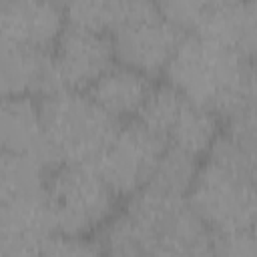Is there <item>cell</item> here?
Listing matches in <instances>:
<instances>
[{
	"instance_id": "obj_6",
	"label": "cell",
	"mask_w": 257,
	"mask_h": 257,
	"mask_svg": "<svg viewBox=\"0 0 257 257\" xmlns=\"http://www.w3.org/2000/svg\"><path fill=\"white\" fill-rule=\"evenodd\" d=\"M161 14L191 32L233 48L249 58L255 50V12L257 4L249 2H161Z\"/></svg>"
},
{
	"instance_id": "obj_14",
	"label": "cell",
	"mask_w": 257,
	"mask_h": 257,
	"mask_svg": "<svg viewBox=\"0 0 257 257\" xmlns=\"http://www.w3.org/2000/svg\"><path fill=\"white\" fill-rule=\"evenodd\" d=\"M155 88V80L131 66L114 62L84 92L114 120L126 122L137 118Z\"/></svg>"
},
{
	"instance_id": "obj_3",
	"label": "cell",
	"mask_w": 257,
	"mask_h": 257,
	"mask_svg": "<svg viewBox=\"0 0 257 257\" xmlns=\"http://www.w3.org/2000/svg\"><path fill=\"white\" fill-rule=\"evenodd\" d=\"M40 116L54 167L66 163L94 165L122 124L80 90H54L40 96Z\"/></svg>"
},
{
	"instance_id": "obj_9",
	"label": "cell",
	"mask_w": 257,
	"mask_h": 257,
	"mask_svg": "<svg viewBox=\"0 0 257 257\" xmlns=\"http://www.w3.org/2000/svg\"><path fill=\"white\" fill-rule=\"evenodd\" d=\"M185 34L187 32L169 22L161 10H157L110 34L114 60L155 78L163 74Z\"/></svg>"
},
{
	"instance_id": "obj_11",
	"label": "cell",
	"mask_w": 257,
	"mask_h": 257,
	"mask_svg": "<svg viewBox=\"0 0 257 257\" xmlns=\"http://www.w3.org/2000/svg\"><path fill=\"white\" fill-rule=\"evenodd\" d=\"M58 88L52 50L0 40V98L44 96Z\"/></svg>"
},
{
	"instance_id": "obj_18",
	"label": "cell",
	"mask_w": 257,
	"mask_h": 257,
	"mask_svg": "<svg viewBox=\"0 0 257 257\" xmlns=\"http://www.w3.org/2000/svg\"><path fill=\"white\" fill-rule=\"evenodd\" d=\"M38 257H104L98 237H72L54 233L42 247Z\"/></svg>"
},
{
	"instance_id": "obj_2",
	"label": "cell",
	"mask_w": 257,
	"mask_h": 257,
	"mask_svg": "<svg viewBox=\"0 0 257 257\" xmlns=\"http://www.w3.org/2000/svg\"><path fill=\"white\" fill-rule=\"evenodd\" d=\"M185 199L215 237L253 231L255 143L239 141L221 128Z\"/></svg>"
},
{
	"instance_id": "obj_1",
	"label": "cell",
	"mask_w": 257,
	"mask_h": 257,
	"mask_svg": "<svg viewBox=\"0 0 257 257\" xmlns=\"http://www.w3.org/2000/svg\"><path fill=\"white\" fill-rule=\"evenodd\" d=\"M163 74L167 84L217 114L221 124L255 110L253 58L203 36L187 32Z\"/></svg>"
},
{
	"instance_id": "obj_15",
	"label": "cell",
	"mask_w": 257,
	"mask_h": 257,
	"mask_svg": "<svg viewBox=\"0 0 257 257\" xmlns=\"http://www.w3.org/2000/svg\"><path fill=\"white\" fill-rule=\"evenodd\" d=\"M159 10L155 2H72L64 6L66 22L112 34L120 26Z\"/></svg>"
},
{
	"instance_id": "obj_17",
	"label": "cell",
	"mask_w": 257,
	"mask_h": 257,
	"mask_svg": "<svg viewBox=\"0 0 257 257\" xmlns=\"http://www.w3.org/2000/svg\"><path fill=\"white\" fill-rule=\"evenodd\" d=\"M199 163H201V159H197L181 149L165 147V151L157 163V169L145 187H149L161 195H167V197L185 199L193 185V179L197 175Z\"/></svg>"
},
{
	"instance_id": "obj_7",
	"label": "cell",
	"mask_w": 257,
	"mask_h": 257,
	"mask_svg": "<svg viewBox=\"0 0 257 257\" xmlns=\"http://www.w3.org/2000/svg\"><path fill=\"white\" fill-rule=\"evenodd\" d=\"M165 147L157 135L133 118L118 126L94 167L118 199H128L149 183Z\"/></svg>"
},
{
	"instance_id": "obj_10",
	"label": "cell",
	"mask_w": 257,
	"mask_h": 257,
	"mask_svg": "<svg viewBox=\"0 0 257 257\" xmlns=\"http://www.w3.org/2000/svg\"><path fill=\"white\" fill-rule=\"evenodd\" d=\"M52 235L44 189L0 205V257H38Z\"/></svg>"
},
{
	"instance_id": "obj_12",
	"label": "cell",
	"mask_w": 257,
	"mask_h": 257,
	"mask_svg": "<svg viewBox=\"0 0 257 257\" xmlns=\"http://www.w3.org/2000/svg\"><path fill=\"white\" fill-rule=\"evenodd\" d=\"M0 151L32 157L48 173L54 169L44 139L38 96L0 98Z\"/></svg>"
},
{
	"instance_id": "obj_8",
	"label": "cell",
	"mask_w": 257,
	"mask_h": 257,
	"mask_svg": "<svg viewBox=\"0 0 257 257\" xmlns=\"http://www.w3.org/2000/svg\"><path fill=\"white\" fill-rule=\"evenodd\" d=\"M52 60L58 88L84 92L116 62L112 36L66 22L52 46Z\"/></svg>"
},
{
	"instance_id": "obj_5",
	"label": "cell",
	"mask_w": 257,
	"mask_h": 257,
	"mask_svg": "<svg viewBox=\"0 0 257 257\" xmlns=\"http://www.w3.org/2000/svg\"><path fill=\"white\" fill-rule=\"evenodd\" d=\"M137 120L157 135L167 147L203 159L223 124L217 114L191 102L167 82L155 84Z\"/></svg>"
},
{
	"instance_id": "obj_13",
	"label": "cell",
	"mask_w": 257,
	"mask_h": 257,
	"mask_svg": "<svg viewBox=\"0 0 257 257\" xmlns=\"http://www.w3.org/2000/svg\"><path fill=\"white\" fill-rule=\"evenodd\" d=\"M64 24V6L58 2H0V40L52 50Z\"/></svg>"
},
{
	"instance_id": "obj_4",
	"label": "cell",
	"mask_w": 257,
	"mask_h": 257,
	"mask_svg": "<svg viewBox=\"0 0 257 257\" xmlns=\"http://www.w3.org/2000/svg\"><path fill=\"white\" fill-rule=\"evenodd\" d=\"M54 233L90 237L116 213L118 197L90 163L54 167L44 185Z\"/></svg>"
},
{
	"instance_id": "obj_16",
	"label": "cell",
	"mask_w": 257,
	"mask_h": 257,
	"mask_svg": "<svg viewBox=\"0 0 257 257\" xmlns=\"http://www.w3.org/2000/svg\"><path fill=\"white\" fill-rule=\"evenodd\" d=\"M48 169L36 159L0 151V205L44 189Z\"/></svg>"
}]
</instances>
